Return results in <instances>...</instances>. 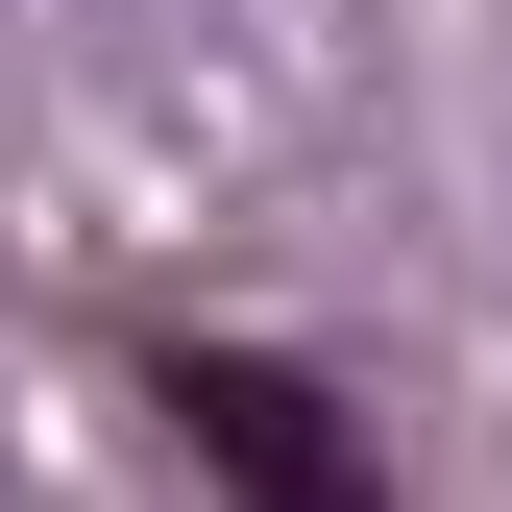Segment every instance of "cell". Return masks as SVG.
Wrapping results in <instances>:
<instances>
[{"label":"cell","instance_id":"cell-1","mask_svg":"<svg viewBox=\"0 0 512 512\" xmlns=\"http://www.w3.org/2000/svg\"><path fill=\"white\" fill-rule=\"evenodd\" d=\"M171 415H196V439H220V464H244V488H342V464H366V439H342V415H317V391H293V366H171Z\"/></svg>","mask_w":512,"mask_h":512}]
</instances>
